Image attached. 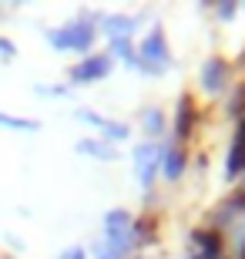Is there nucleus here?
<instances>
[{
  "label": "nucleus",
  "mask_w": 245,
  "mask_h": 259,
  "mask_svg": "<svg viewBox=\"0 0 245 259\" xmlns=\"http://www.w3.org/2000/svg\"><path fill=\"white\" fill-rule=\"evenodd\" d=\"M138 67L148 71V74H158L161 67H168V44H165V34H161L158 27L141 40V58H138Z\"/></svg>",
  "instance_id": "1"
},
{
  "label": "nucleus",
  "mask_w": 245,
  "mask_h": 259,
  "mask_svg": "<svg viewBox=\"0 0 245 259\" xmlns=\"http://www.w3.org/2000/svg\"><path fill=\"white\" fill-rule=\"evenodd\" d=\"M47 40L54 48H71V51H87L94 44V27L91 24H71V27H61V30H51Z\"/></svg>",
  "instance_id": "2"
},
{
  "label": "nucleus",
  "mask_w": 245,
  "mask_h": 259,
  "mask_svg": "<svg viewBox=\"0 0 245 259\" xmlns=\"http://www.w3.org/2000/svg\"><path fill=\"white\" fill-rule=\"evenodd\" d=\"M111 74V54H91L81 64L71 71V81L77 84H91V81H101V77Z\"/></svg>",
  "instance_id": "3"
},
{
  "label": "nucleus",
  "mask_w": 245,
  "mask_h": 259,
  "mask_svg": "<svg viewBox=\"0 0 245 259\" xmlns=\"http://www.w3.org/2000/svg\"><path fill=\"white\" fill-rule=\"evenodd\" d=\"M134 162H138V179H141V185H151V179H155V172H158V165H161V148L151 145V142L138 145Z\"/></svg>",
  "instance_id": "4"
},
{
  "label": "nucleus",
  "mask_w": 245,
  "mask_h": 259,
  "mask_svg": "<svg viewBox=\"0 0 245 259\" xmlns=\"http://www.w3.org/2000/svg\"><path fill=\"white\" fill-rule=\"evenodd\" d=\"M225 61H218V58H212V61H205V67H202V84H205V91H222L225 88Z\"/></svg>",
  "instance_id": "5"
},
{
  "label": "nucleus",
  "mask_w": 245,
  "mask_h": 259,
  "mask_svg": "<svg viewBox=\"0 0 245 259\" xmlns=\"http://www.w3.org/2000/svg\"><path fill=\"white\" fill-rule=\"evenodd\" d=\"M131 215L124 209H114L104 215V232H108V239H118V236H131Z\"/></svg>",
  "instance_id": "6"
},
{
  "label": "nucleus",
  "mask_w": 245,
  "mask_h": 259,
  "mask_svg": "<svg viewBox=\"0 0 245 259\" xmlns=\"http://www.w3.org/2000/svg\"><path fill=\"white\" fill-rule=\"evenodd\" d=\"M138 27V20L134 17H124V14H114V17L104 20V30H108V37L111 40H128V34Z\"/></svg>",
  "instance_id": "7"
},
{
  "label": "nucleus",
  "mask_w": 245,
  "mask_h": 259,
  "mask_svg": "<svg viewBox=\"0 0 245 259\" xmlns=\"http://www.w3.org/2000/svg\"><path fill=\"white\" fill-rule=\"evenodd\" d=\"M161 172H165V179H178V175L185 172V155H181L175 145L161 148Z\"/></svg>",
  "instance_id": "8"
},
{
  "label": "nucleus",
  "mask_w": 245,
  "mask_h": 259,
  "mask_svg": "<svg viewBox=\"0 0 245 259\" xmlns=\"http://www.w3.org/2000/svg\"><path fill=\"white\" fill-rule=\"evenodd\" d=\"M131 236H118V239H108L97 246V259H124L128 249H131Z\"/></svg>",
  "instance_id": "9"
},
{
  "label": "nucleus",
  "mask_w": 245,
  "mask_h": 259,
  "mask_svg": "<svg viewBox=\"0 0 245 259\" xmlns=\"http://www.w3.org/2000/svg\"><path fill=\"white\" fill-rule=\"evenodd\" d=\"M191 111H195L191 98H181V105H178V125H175L178 138H185V135H188V128H191Z\"/></svg>",
  "instance_id": "10"
},
{
  "label": "nucleus",
  "mask_w": 245,
  "mask_h": 259,
  "mask_svg": "<svg viewBox=\"0 0 245 259\" xmlns=\"http://www.w3.org/2000/svg\"><path fill=\"white\" fill-rule=\"evenodd\" d=\"M141 125H144V132H148V135H161V132H165V115H161L158 108H151V111H144Z\"/></svg>",
  "instance_id": "11"
},
{
  "label": "nucleus",
  "mask_w": 245,
  "mask_h": 259,
  "mask_svg": "<svg viewBox=\"0 0 245 259\" xmlns=\"http://www.w3.org/2000/svg\"><path fill=\"white\" fill-rule=\"evenodd\" d=\"M97 128L108 135V142H111V138H114V142H121V138H128V135H131V128H128V125H118V121H104V118H101V125H97Z\"/></svg>",
  "instance_id": "12"
},
{
  "label": "nucleus",
  "mask_w": 245,
  "mask_h": 259,
  "mask_svg": "<svg viewBox=\"0 0 245 259\" xmlns=\"http://www.w3.org/2000/svg\"><path fill=\"white\" fill-rule=\"evenodd\" d=\"M245 168V145L238 142L235 148H232V155H228V175H238Z\"/></svg>",
  "instance_id": "13"
},
{
  "label": "nucleus",
  "mask_w": 245,
  "mask_h": 259,
  "mask_svg": "<svg viewBox=\"0 0 245 259\" xmlns=\"http://www.w3.org/2000/svg\"><path fill=\"white\" fill-rule=\"evenodd\" d=\"M111 51H114V54H121L131 67H138V54L131 51V40H111Z\"/></svg>",
  "instance_id": "14"
},
{
  "label": "nucleus",
  "mask_w": 245,
  "mask_h": 259,
  "mask_svg": "<svg viewBox=\"0 0 245 259\" xmlns=\"http://www.w3.org/2000/svg\"><path fill=\"white\" fill-rule=\"evenodd\" d=\"M0 125L20 128V132H37V121H27V118H10V115H0Z\"/></svg>",
  "instance_id": "15"
},
{
  "label": "nucleus",
  "mask_w": 245,
  "mask_h": 259,
  "mask_svg": "<svg viewBox=\"0 0 245 259\" xmlns=\"http://www.w3.org/2000/svg\"><path fill=\"white\" fill-rule=\"evenodd\" d=\"M77 152L97 155V158H114V152H111V148H104V145H97V142H81V145H77Z\"/></svg>",
  "instance_id": "16"
},
{
  "label": "nucleus",
  "mask_w": 245,
  "mask_h": 259,
  "mask_svg": "<svg viewBox=\"0 0 245 259\" xmlns=\"http://www.w3.org/2000/svg\"><path fill=\"white\" fill-rule=\"evenodd\" d=\"M57 259H87V256H84V249H81V246H74V249L61 252V256H57Z\"/></svg>",
  "instance_id": "17"
},
{
  "label": "nucleus",
  "mask_w": 245,
  "mask_h": 259,
  "mask_svg": "<svg viewBox=\"0 0 245 259\" xmlns=\"http://www.w3.org/2000/svg\"><path fill=\"white\" fill-rule=\"evenodd\" d=\"M0 54H17V48H14L10 40H4V37H0Z\"/></svg>",
  "instance_id": "18"
},
{
  "label": "nucleus",
  "mask_w": 245,
  "mask_h": 259,
  "mask_svg": "<svg viewBox=\"0 0 245 259\" xmlns=\"http://www.w3.org/2000/svg\"><path fill=\"white\" fill-rule=\"evenodd\" d=\"M238 142H242V145H245V125H242V132H238Z\"/></svg>",
  "instance_id": "19"
}]
</instances>
